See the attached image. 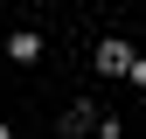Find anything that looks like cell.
Here are the masks:
<instances>
[{
  "label": "cell",
  "instance_id": "1",
  "mask_svg": "<svg viewBox=\"0 0 146 139\" xmlns=\"http://www.w3.org/2000/svg\"><path fill=\"white\" fill-rule=\"evenodd\" d=\"M98 70H104V77H118V70H132V49H125V42H104V49H98Z\"/></svg>",
  "mask_w": 146,
  "mask_h": 139
},
{
  "label": "cell",
  "instance_id": "2",
  "mask_svg": "<svg viewBox=\"0 0 146 139\" xmlns=\"http://www.w3.org/2000/svg\"><path fill=\"white\" fill-rule=\"evenodd\" d=\"M7 56H14V63H35V56H42V35H35V28H21V35L7 42Z\"/></svg>",
  "mask_w": 146,
  "mask_h": 139
},
{
  "label": "cell",
  "instance_id": "3",
  "mask_svg": "<svg viewBox=\"0 0 146 139\" xmlns=\"http://www.w3.org/2000/svg\"><path fill=\"white\" fill-rule=\"evenodd\" d=\"M0 139H14V132H7V125H0Z\"/></svg>",
  "mask_w": 146,
  "mask_h": 139
}]
</instances>
